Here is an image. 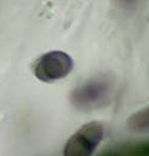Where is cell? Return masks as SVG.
Wrapping results in <instances>:
<instances>
[{
    "label": "cell",
    "mask_w": 149,
    "mask_h": 156,
    "mask_svg": "<svg viewBox=\"0 0 149 156\" xmlns=\"http://www.w3.org/2000/svg\"><path fill=\"white\" fill-rule=\"evenodd\" d=\"M113 89V80L109 76H94L72 90L69 97L71 105L82 112L98 109L109 103Z\"/></svg>",
    "instance_id": "6da1fadb"
},
{
    "label": "cell",
    "mask_w": 149,
    "mask_h": 156,
    "mask_svg": "<svg viewBox=\"0 0 149 156\" xmlns=\"http://www.w3.org/2000/svg\"><path fill=\"white\" fill-rule=\"evenodd\" d=\"M73 60L62 51H52L44 54L34 63V73L43 83H54L66 77L73 70Z\"/></svg>",
    "instance_id": "7a4b0ae2"
},
{
    "label": "cell",
    "mask_w": 149,
    "mask_h": 156,
    "mask_svg": "<svg viewBox=\"0 0 149 156\" xmlns=\"http://www.w3.org/2000/svg\"><path fill=\"white\" fill-rule=\"evenodd\" d=\"M105 135V129L98 122L83 125L71 136L64 147L66 156H88L92 154Z\"/></svg>",
    "instance_id": "3957f363"
},
{
    "label": "cell",
    "mask_w": 149,
    "mask_h": 156,
    "mask_svg": "<svg viewBox=\"0 0 149 156\" xmlns=\"http://www.w3.org/2000/svg\"><path fill=\"white\" fill-rule=\"evenodd\" d=\"M126 126L133 133L149 132V107L133 114L128 119Z\"/></svg>",
    "instance_id": "277c9868"
},
{
    "label": "cell",
    "mask_w": 149,
    "mask_h": 156,
    "mask_svg": "<svg viewBox=\"0 0 149 156\" xmlns=\"http://www.w3.org/2000/svg\"><path fill=\"white\" fill-rule=\"evenodd\" d=\"M118 5L125 10L131 11L136 7L139 0H116Z\"/></svg>",
    "instance_id": "5b68a950"
}]
</instances>
